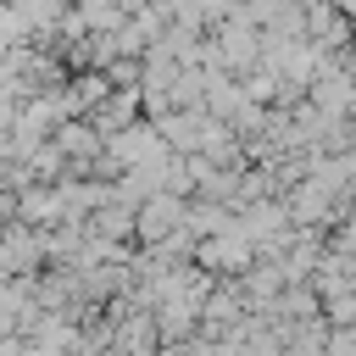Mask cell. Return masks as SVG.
I'll return each instance as SVG.
<instances>
[{
  "instance_id": "cell-1",
  "label": "cell",
  "mask_w": 356,
  "mask_h": 356,
  "mask_svg": "<svg viewBox=\"0 0 356 356\" xmlns=\"http://www.w3.org/2000/svg\"><path fill=\"white\" fill-rule=\"evenodd\" d=\"M195 256H200V267L228 273V278H245V273L256 267V245L239 234V217H234V228H222V234L200 239V245H195Z\"/></svg>"
},
{
  "instance_id": "cell-2",
  "label": "cell",
  "mask_w": 356,
  "mask_h": 356,
  "mask_svg": "<svg viewBox=\"0 0 356 356\" xmlns=\"http://www.w3.org/2000/svg\"><path fill=\"white\" fill-rule=\"evenodd\" d=\"M184 217H189V200H178V195H150L145 206H134V234L156 250V245H167L172 234H184Z\"/></svg>"
}]
</instances>
